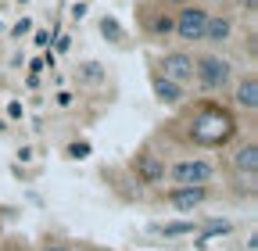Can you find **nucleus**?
Wrapping results in <instances>:
<instances>
[{"instance_id": "obj_1", "label": "nucleus", "mask_w": 258, "mask_h": 251, "mask_svg": "<svg viewBox=\"0 0 258 251\" xmlns=\"http://www.w3.org/2000/svg\"><path fill=\"white\" fill-rule=\"evenodd\" d=\"M190 133H194V140L205 144V147H219V144H226V140L233 137V115L226 111V108L208 104V108H201L198 115H194Z\"/></svg>"}, {"instance_id": "obj_2", "label": "nucleus", "mask_w": 258, "mask_h": 251, "mask_svg": "<svg viewBox=\"0 0 258 251\" xmlns=\"http://www.w3.org/2000/svg\"><path fill=\"white\" fill-rule=\"evenodd\" d=\"M230 79H233V65L226 57H219V54L194 57V83H198L201 93H219Z\"/></svg>"}, {"instance_id": "obj_3", "label": "nucleus", "mask_w": 258, "mask_h": 251, "mask_svg": "<svg viewBox=\"0 0 258 251\" xmlns=\"http://www.w3.org/2000/svg\"><path fill=\"white\" fill-rule=\"evenodd\" d=\"M165 176L176 186H208L215 179V162L208 158H179L165 169Z\"/></svg>"}, {"instance_id": "obj_4", "label": "nucleus", "mask_w": 258, "mask_h": 251, "mask_svg": "<svg viewBox=\"0 0 258 251\" xmlns=\"http://www.w3.org/2000/svg\"><path fill=\"white\" fill-rule=\"evenodd\" d=\"M205 22H208V11H205V8L183 4V11H179L176 22H172V33H176V40H183V43H201Z\"/></svg>"}, {"instance_id": "obj_5", "label": "nucleus", "mask_w": 258, "mask_h": 251, "mask_svg": "<svg viewBox=\"0 0 258 251\" xmlns=\"http://www.w3.org/2000/svg\"><path fill=\"white\" fill-rule=\"evenodd\" d=\"M154 72H161L165 79H172L179 86H190L194 83V57L186 50H169V54H161V61L154 65Z\"/></svg>"}, {"instance_id": "obj_6", "label": "nucleus", "mask_w": 258, "mask_h": 251, "mask_svg": "<svg viewBox=\"0 0 258 251\" xmlns=\"http://www.w3.org/2000/svg\"><path fill=\"white\" fill-rule=\"evenodd\" d=\"M233 33H237V22H233L230 15H208V22H205V36H201V40H208L212 47H222V43L233 40Z\"/></svg>"}, {"instance_id": "obj_7", "label": "nucleus", "mask_w": 258, "mask_h": 251, "mask_svg": "<svg viewBox=\"0 0 258 251\" xmlns=\"http://www.w3.org/2000/svg\"><path fill=\"white\" fill-rule=\"evenodd\" d=\"M208 201V186H172L169 191V205L176 212H194Z\"/></svg>"}, {"instance_id": "obj_8", "label": "nucleus", "mask_w": 258, "mask_h": 251, "mask_svg": "<svg viewBox=\"0 0 258 251\" xmlns=\"http://www.w3.org/2000/svg\"><path fill=\"white\" fill-rule=\"evenodd\" d=\"M151 90H154L158 104H165V108H172V104H179V101L186 97V86H179V83L165 79L161 72H151Z\"/></svg>"}, {"instance_id": "obj_9", "label": "nucleus", "mask_w": 258, "mask_h": 251, "mask_svg": "<svg viewBox=\"0 0 258 251\" xmlns=\"http://www.w3.org/2000/svg\"><path fill=\"white\" fill-rule=\"evenodd\" d=\"M233 104L244 108V111H254L258 108V76L254 72H244L233 86Z\"/></svg>"}, {"instance_id": "obj_10", "label": "nucleus", "mask_w": 258, "mask_h": 251, "mask_svg": "<svg viewBox=\"0 0 258 251\" xmlns=\"http://www.w3.org/2000/svg\"><path fill=\"white\" fill-rule=\"evenodd\" d=\"M165 162L158 158V154H137V179L140 183H161L165 179Z\"/></svg>"}, {"instance_id": "obj_11", "label": "nucleus", "mask_w": 258, "mask_h": 251, "mask_svg": "<svg viewBox=\"0 0 258 251\" xmlns=\"http://www.w3.org/2000/svg\"><path fill=\"white\" fill-rule=\"evenodd\" d=\"M230 165H233L237 176H258V147L247 140L244 147H237V154L230 158Z\"/></svg>"}, {"instance_id": "obj_12", "label": "nucleus", "mask_w": 258, "mask_h": 251, "mask_svg": "<svg viewBox=\"0 0 258 251\" xmlns=\"http://www.w3.org/2000/svg\"><path fill=\"white\" fill-rule=\"evenodd\" d=\"M158 233H165V237H183V233H198V226L186 223V219H179V223H165V226H158Z\"/></svg>"}, {"instance_id": "obj_13", "label": "nucleus", "mask_w": 258, "mask_h": 251, "mask_svg": "<svg viewBox=\"0 0 258 251\" xmlns=\"http://www.w3.org/2000/svg\"><path fill=\"white\" fill-rule=\"evenodd\" d=\"M226 233H233V226H230V223H208V226L201 230V240H198V244L205 247L212 237H226Z\"/></svg>"}, {"instance_id": "obj_14", "label": "nucleus", "mask_w": 258, "mask_h": 251, "mask_svg": "<svg viewBox=\"0 0 258 251\" xmlns=\"http://www.w3.org/2000/svg\"><path fill=\"white\" fill-rule=\"evenodd\" d=\"M79 79L83 83H101L104 79V65H101V61H86L83 72H79Z\"/></svg>"}, {"instance_id": "obj_15", "label": "nucleus", "mask_w": 258, "mask_h": 251, "mask_svg": "<svg viewBox=\"0 0 258 251\" xmlns=\"http://www.w3.org/2000/svg\"><path fill=\"white\" fill-rule=\"evenodd\" d=\"M101 33L111 40V43H122L125 40V33H122V25L115 22V18H101Z\"/></svg>"}, {"instance_id": "obj_16", "label": "nucleus", "mask_w": 258, "mask_h": 251, "mask_svg": "<svg viewBox=\"0 0 258 251\" xmlns=\"http://www.w3.org/2000/svg\"><path fill=\"white\" fill-rule=\"evenodd\" d=\"M90 154V144L86 140H76V144H69V158H76V162H83Z\"/></svg>"}, {"instance_id": "obj_17", "label": "nucleus", "mask_w": 258, "mask_h": 251, "mask_svg": "<svg viewBox=\"0 0 258 251\" xmlns=\"http://www.w3.org/2000/svg\"><path fill=\"white\" fill-rule=\"evenodd\" d=\"M32 43H36V47H47V43H50V33H47V29H36V33H32Z\"/></svg>"}, {"instance_id": "obj_18", "label": "nucleus", "mask_w": 258, "mask_h": 251, "mask_svg": "<svg viewBox=\"0 0 258 251\" xmlns=\"http://www.w3.org/2000/svg\"><path fill=\"white\" fill-rule=\"evenodd\" d=\"M29 29H32V22H29V18H22V22L11 29V33H15V36H29Z\"/></svg>"}, {"instance_id": "obj_19", "label": "nucleus", "mask_w": 258, "mask_h": 251, "mask_svg": "<svg viewBox=\"0 0 258 251\" xmlns=\"http://www.w3.org/2000/svg\"><path fill=\"white\" fill-rule=\"evenodd\" d=\"M240 8H244V15H247V18H254V11H258V0H240Z\"/></svg>"}, {"instance_id": "obj_20", "label": "nucleus", "mask_w": 258, "mask_h": 251, "mask_svg": "<svg viewBox=\"0 0 258 251\" xmlns=\"http://www.w3.org/2000/svg\"><path fill=\"white\" fill-rule=\"evenodd\" d=\"M54 40H57V43H54V50H57V54L69 50V36H54Z\"/></svg>"}, {"instance_id": "obj_21", "label": "nucleus", "mask_w": 258, "mask_h": 251, "mask_svg": "<svg viewBox=\"0 0 258 251\" xmlns=\"http://www.w3.org/2000/svg\"><path fill=\"white\" fill-rule=\"evenodd\" d=\"M43 251H72V244H57V240H54V244H47Z\"/></svg>"}, {"instance_id": "obj_22", "label": "nucleus", "mask_w": 258, "mask_h": 251, "mask_svg": "<svg viewBox=\"0 0 258 251\" xmlns=\"http://www.w3.org/2000/svg\"><path fill=\"white\" fill-rule=\"evenodd\" d=\"M72 251H93L90 244H72Z\"/></svg>"}, {"instance_id": "obj_23", "label": "nucleus", "mask_w": 258, "mask_h": 251, "mask_svg": "<svg viewBox=\"0 0 258 251\" xmlns=\"http://www.w3.org/2000/svg\"><path fill=\"white\" fill-rule=\"evenodd\" d=\"M165 4H172V8H183V4H190V0H165Z\"/></svg>"}, {"instance_id": "obj_24", "label": "nucleus", "mask_w": 258, "mask_h": 251, "mask_svg": "<svg viewBox=\"0 0 258 251\" xmlns=\"http://www.w3.org/2000/svg\"><path fill=\"white\" fill-rule=\"evenodd\" d=\"M208 4H230V0H208Z\"/></svg>"}, {"instance_id": "obj_25", "label": "nucleus", "mask_w": 258, "mask_h": 251, "mask_svg": "<svg viewBox=\"0 0 258 251\" xmlns=\"http://www.w3.org/2000/svg\"><path fill=\"white\" fill-rule=\"evenodd\" d=\"M0 130H4V118H0Z\"/></svg>"}]
</instances>
